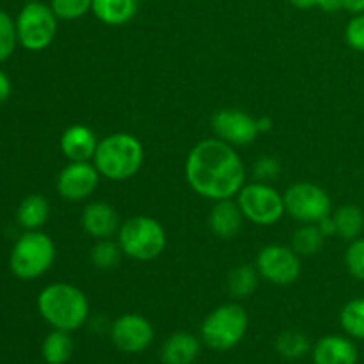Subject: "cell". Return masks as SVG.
<instances>
[{
  "label": "cell",
  "mask_w": 364,
  "mask_h": 364,
  "mask_svg": "<svg viewBox=\"0 0 364 364\" xmlns=\"http://www.w3.org/2000/svg\"><path fill=\"white\" fill-rule=\"evenodd\" d=\"M185 178L201 198L233 199L245 185V166L235 146L217 137L203 139L188 151Z\"/></svg>",
  "instance_id": "6da1fadb"
},
{
  "label": "cell",
  "mask_w": 364,
  "mask_h": 364,
  "mask_svg": "<svg viewBox=\"0 0 364 364\" xmlns=\"http://www.w3.org/2000/svg\"><path fill=\"white\" fill-rule=\"evenodd\" d=\"M38 311L53 329L73 333L89 318V299L78 287L70 283H52L38 295Z\"/></svg>",
  "instance_id": "7a4b0ae2"
},
{
  "label": "cell",
  "mask_w": 364,
  "mask_h": 364,
  "mask_svg": "<svg viewBox=\"0 0 364 364\" xmlns=\"http://www.w3.org/2000/svg\"><path fill=\"white\" fill-rule=\"evenodd\" d=\"M91 162L102 178L110 181L130 180L144 164V146L141 139L127 132L110 134L100 139Z\"/></svg>",
  "instance_id": "3957f363"
},
{
  "label": "cell",
  "mask_w": 364,
  "mask_h": 364,
  "mask_svg": "<svg viewBox=\"0 0 364 364\" xmlns=\"http://www.w3.org/2000/svg\"><path fill=\"white\" fill-rule=\"evenodd\" d=\"M55 244L41 230L25 231L9 255V269L21 281H34L45 276L55 262Z\"/></svg>",
  "instance_id": "277c9868"
},
{
  "label": "cell",
  "mask_w": 364,
  "mask_h": 364,
  "mask_svg": "<svg viewBox=\"0 0 364 364\" xmlns=\"http://www.w3.org/2000/svg\"><path fill=\"white\" fill-rule=\"evenodd\" d=\"M116 237L123 255L135 262L156 259L167 245L166 230L149 215H134L123 220Z\"/></svg>",
  "instance_id": "5b68a950"
},
{
  "label": "cell",
  "mask_w": 364,
  "mask_h": 364,
  "mask_svg": "<svg viewBox=\"0 0 364 364\" xmlns=\"http://www.w3.org/2000/svg\"><path fill=\"white\" fill-rule=\"evenodd\" d=\"M249 327V316L237 302H228L208 313L201 326V340L208 348L226 352L244 340Z\"/></svg>",
  "instance_id": "8992f818"
},
{
  "label": "cell",
  "mask_w": 364,
  "mask_h": 364,
  "mask_svg": "<svg viewBox=\"0 0 364 364\" xmlns=\"http://www.w3.org/2000/svg\"><path fill=\"white\" fill-rule=\"evenodd\" d=\"M59 18L52 11L50 4L39 0L27 2L16 16L18 45L28 52H41L48 48L57 36Z\"/></svg>",
  "instance_id": "52a82bcc"
},
{
  "label": "cell",
  "mask_w": 364,
  "mask_h": 364,
  "mask_svg": "<svg viewBox=\"0 0 364 364\" xmlns=\"http://www.w3.org/2000/svg\"><path fill=\"white\" fill-rule=\"evenodd\" d=\"M237 203L245 220L256 226H274L287 213L283 194L270 183L262 181L245 183L238 192Z\"/></svg>",
  "instance_id": "ba28073f"
},
{
  "label": "cell",
  "mask_w": 364,
  "mask_h": 364,
  "mask_svg": "<svg viewBox=\"0 0 364 364\" xmlns=\"http://www.w3.org/2000/svg\"><path fill=\"white\" fill-rule=\"evenodd\" d=\"M284 210L301 224H316L333 213V201L326 188L311 181H297L283 194Z\"/></svg>",
  "instance_id": "9c48e42d"
},
{
  "label": "cell",
  "mask_w": 364,
  "mask_h": 364,
  "mask_svg": "<svg viewBox=\"0 0 364 364\" xmlns=\"http://www.w3.org/2000/svg\"><path fill=\"white\" fill-rule=\"evenodd\" d=\"M256 269L262 279L274 287H290L301 277V256L291 245L270 244L259 249Z\"/></svg>",
  "instance_id": "30bf717a"
},
{
  "label": "cell",
  "mask_w": 364,
  "mask_h": 364,
  "mask_svg": "<svg viewBox=\"0 0 364 364\" xmlns=\"http://www.w3.org/2000/svg\"><path fill=\"white\" fill-rule=\"evenodd\" d=\"M110 340L117 350L127 354H141L148 350L155 340V329L146 316L127 313L114 320L110 327Z\"/></svg>",
  "instance_id": "8fae6325"
},
{
  "label": "cell",
  "mask_w": 364,
  "mask_h": 364,
  "mask_svg": "<svg viewBox=\"0 0 364 364\" xmlns=\"http://www.w3.org/2000/svg\"><path fill=\"white\" fill-rule=\"evenodd\" d=\"M212 130L217 139L235 146H249L258 139L256 117L240 109H220L212 116Z\"/></svg>",
  "instance_id": "7c38bea8"
},
{
  "label": "cell",
  "mask_w": 364,
  "mask_h": 364,
  "mask_svg": "<svg viewBox=\"0 0 364 364\" xmlns=\"http://www.w3.org/2000/svg\"><path fill=\"white\" fill-rule=\"evenodd\" d=\"M100 178L92 162H68L57 176L55 188L64 201L80 203L95 194Z\"/></svg>",
  "instance_id": "4fadbf2b"
},
{
  "label": "cell",
  "mask_w": 364,
  "mask_h": 364,
  "mask_svg": "<svg viewBox=\"0 0 364 364\" xmlns=\"http://www.w3.org/2000/svg\"><path fill=\"white\" fill-rule=\"evenodd\" d=\"M80 224L89 237L95 240H103V238H112L114 235H117L121 219L110 203L92 201L82 210Z\"/></svg>",
  "instance_id": "5bb4252c"
},
{
  "label": "cell",
  "mask_w": 364,
  "mask_h": 364,
  "mask_svg": "<svg viewBox=\"0 0 364 364\" xmlns=\"http://www.w3.org/2000/svg\"><path fill=\"white\" fill-rule=\"evenodd\" d=\"M98 137L87 124H71L60 135V151L70 162H91L98 148Z\"/></svg>",
  "instance_id": "9a60e30c"
},
{
  "label": "cell",
  "mask_w": 364,
  "mask_h": 364,
  "mask_svg": "<svg viewBox=\"0 0 364 364\" xmlns=\"http://www.w3.org/2000/svg\"><path fill=\"white\" fill-rule=\"evenodd\" d=\"M313 363L315 364H358L359 352L350 336L329 334L320 338L313 347Z\"/></svg>",
  "instance_id": "2e32d148"
},
{
  "label": "cell",
  "mask_w": 364,
  "mask_h": 364,
  "mask_svg": "<svg viewBox=\"0 0 364 364\" xmlns=\"http://www.w3.org/2000/svg\"><path fill=\"white\" fill-rule=\"evenodd\" d=\"M244 213L238 206L237 199H220L213 201L212 210L208 215V226L215 237L230 240L240 233L244 226Z\"/></svg>",
  "instance_id": "e0dca14e"
},
{
  "label": "cell",
  "mask_w": 364,
  "mask_h": 364,
  "mask_svg": "<svg viewBox=\"0 0 364 364\" xmlns=\"http://www.w3.org/2000/svg\"><path fill=\"white\" fill-rule=\"evenodd\" d=\"M201 354V341L191 333H176L167 338L160 350L164 364H194Z\"/></svg>",
  "instance_id": "ac0fdd59"
},
{
  "label": "cell",
  "mask_w": 364,
  "mask_h": 364,
  "mask_svg": "<svg viewBox=\"0 0 364 364\" xmlns=\"http://www.w3.org/2000/svg\"><path fill=\"white\" fill-rule=\"evenodd\" d=\"M141 0H92L91 13L110 27H121L135 18Z\"/></svg>",
  "instance_id": "d6986e66"
},
{
  "label": "cell",
  "mask_w": 364,
  "mask_h": 364,
  "mask_svg": "<svg viewBox=\"0 0 364 364\" xmlns=\"http://www.w3.org/2000/svg\"><path fill=\"white\" fill-rule=\"evenodd\" d=\"M50 219V203L45 196L31 194L21 199L16 210L18 226L25 231H38L48 223Z\"/></svg>",
  "instance_id": "ffe728a7"
},
{
  "label": "cell",
  "mask_w": 364,
  "mask_h": 364,
  "mask_svg": "<svg viewBox=\"0 0 364 364\" xmlns=\"http://www.w3.org/2000/svg\"><path fill=\"white\" fill-rule=\"evenodd\" d=\"M336 235L347 242L358 240L364 231V212L358 205H343L333 210Z\"/></svg>",
  "instance_id": "44dd1931"
},
{
  "label": "cell",
  "mask_w": 364,
  "mask_h": 364,
  "mask_svg": "<svg viewBox=\"0 0 364 364\" xmlns=\"http://www.w3.org/2000/svg\"><path fill=\"white\" fill-rule=\"evenodd\" d=\"M259 274L256 265H249V263H244V265H238L228 274V281H226V288L230 291V295L233 299H247L251 297L252 294L256 291L259 283Z\"/></svg>",
  "instance_id": "7402d4cb"
},
{
  "label": "cell",
  "mask_w": 364,
  "mask_h": 364,
  "mask_svg": "<svg viewBox=\"0 0 364 364\" xmlns=\"http://www.w3.org/2000/svg\"><path fill=\"white\" fill-rule=\"evenodd\" d=\"M73 350L71 333L60 329H53L41 345V355L46 364H66L73 355Z\"/></svg>",
  "instance_id": "603a6c76"
},
{
  "label": "cell",
  "mask_w": 364,
  "mask_h": 364,
  "mask_svg": "<svg viewBox=\"0 0 364 364\" xmlns=\"http://www.w3.org/2000/svg\"><path fill=\"white\" fill-rule=\"evenodd\" d=\"M276 350L281 358L288 359V361H297V359L306 358L309 354L311 343H309L308 336L304 333L290 329L277 336Z\"/></svg>",
  "instance_id": "cb8c5ba5"
},
{
  "label": "cell",
  "mask_w": 364,
  "mask_h": 364,
  "mask_svg": "<svg viewBox=\"0 0 364 364\" xmlns=\"http://www.w3.org/2000/svg\"><path fill=\"white\" fill-rule=\"evenodd\" d=\"M326 237L316 224H302L291 235V249L299 256H315L322 249Z\"/></svg>",
  "instance_id": "d4e9b609"
},
{
  "label": "cell",
  "mask_w": 364,
  "mask_h": 364,
  "mask_svg": "<svg viewBox=\"0 0 364 364\" xmlns=\"http://www.w3.org/2000/svg\"><path fill=\"white\" fill-rule=\"evenodd\" d=\"M123 256L119 244L117 240L114 242L112 238L96 240L89 251V259H91L92 267L98 270H114L121 263Z\"/></svg>",
  "instance_id": "484cf974"
},
{
  "label": "cell",
  "mask_w": 364,
  "mask_h": 364,
  "mask_svg": "<svg viewBox=\"0 0 364 364\" xmlns=\"http://www.w3.org/2000/svg\"><path fill=\"white\" fill-rule=\"evenodd\" d=\"M341 329L354 340H364V297L348 301L340 313Z\"/></svg>",
  "instance_id": "4316f807"
},
{
  "label": "cell",
  "mask_w": 364,
  "mask_h": 364,
  "mask_svg": "<svg viewBox=\"0 0 364 364\" xmlns=\"http://www.w3.org/2000/svg\"><path fill=\"white\" fill-rule=\"evenodd\" d=\"M16 45V20H13L6 11L0 9V64L6 63L13 55Z\"/></svg>",
  "instance_id": "83f0119b"
},
{
  "label": "cell",
  "mask_w": 364,
  "mask_h": 364,
  "mask_svg": "<svg viewBox=\"0 0 364 364\" xmlns=\"http://www.w3.org/2000/svg\"><path fill=\"white\" fill-rule=\"evenodd\" d=\"M50 7L59 20H80L91 13L92 0H50Z\"/></svg>",
  "instance_id": "f1b7e54d"
},
{
  "label": "cell",
  "mask_w": 364,
  "mask_h": 364,
  "mask_svg": "<svg viewBox=\"0 0 364 364\" xmlns=\"http://www.w3.org/2000/svg\"><path fill=\"white\" fill-rule=\"evenodd\" d=\"M345 265L352 277L364 283V237L350 242L345 252Z\"/></svg>",
  "instance_id": "f546056e"
},
{
  "label": "cell",
  "mask_w": 364,
  "mask_h": 364,
  "mask_svg": "<svg viewBox=\"0 0 364 364\" xmlns=\"http://www.w3.org/2000/svg\"><path fill=\"white\" fill-rule=\"evenodd\" d=\"M283 171L281 167V162L274 156H262L255 162V167H252V176H255L256 181H262V183H270V181L277 180Z\"/></svg>",
  "instance_id": "4dcf8cb0"
},
{
  "label": "cell",
  "mask_w": 364,
  "mask_h": 364,
  "mask_svg": "<svg viewBox=\"0 0 364 364\" xmlns=\"http://www.w3.org/2000/svg\"><path fill=\"white\" fill-rule=\"evenodd\" d=\"M345 41L352 50L364 53V13H358L350 18L345 28Z\"/></svg>",
  "instance_id": "1f68e13d"
},
{
  "label": "cell",
  "mask_w": 364,
  "mask_h": 364,
  "mask_svg": "<svg viewBox=\"0 0 364 364\" xmlns=\"http://www.w3.org/2000/svg\"><path fill=\"white\" fill-rule=\"evenodd\" d=\"M11 92H13V84H11L9 75H7L6 71L0 68V103L7 102L11 96Z\"/></svg>",
  "instance_id": "d6a6232c"
},
{
  "label": "cell",
  "mask_w": 364,
  "mask_h": 364,
  "mask_svg": "<svg viewBox=\"0 0 364 364\" xmlns=\"http://www.w3.org/2000/svg\"><path fill=\"white\" fill-rule=\"evenodd\" d=\"M316 226H318V230L322 231V235L326 238L334 237V235H336V226H334L333 213H331V215H327V217H323L322 220H318V223H316Z\"/></svg>",
  "instance_id": "836d02e7"
},
{
  "label": "cell",
  "mask_w": 364,
  "mask_h": 364,
  "mask_svg": "<svg viewBox=\"0 0 364 364\" xmlns=\"http://www.w3.org/2000/svg\"><path fill=\"white\" fill-rule=\"evenodd\" d=\"M341 6L345 11L352 14L364 13V0H341Z\"/></svg>",
  "instance_id": "e575fe53"
},
{
  "label": "cell",
  "mask_w": 364,
  "mask_h": 364,
  "mask_svg": "<svg viewBox=\"0 0 364 364\" xmlns=\"http://www.w3.org/2000/svg\"><path fill=\"white\" fill-rule=\"evenodd\" d=\"M318 9L326 11V13H336V11L343 9L341 0H318Z\"/></svg>",
  "instance_id": "d590c367"
},
{
  "label": "cell",
  "mask_w": 364,
  "mask_h": 364,
  "mask_svg": "<svg viewBox=\"0 0 364 364\" xmlns=\"http://www.w3.org/2000/svg\"><path fill=\"white\" fill-rule=\"evenodd\" d=\"M288 2H290L294 7H297V9H302V11L318 6V0H288Z\"/></svg>",
  "instance_id": "8d00e7d4"
},
{
  "label": "cell",
  "mask_w": 364,
  "mask_h": 364,
  "mask_svg": "<svg viewBox=\"0 0 364 364\" xmlns=\"http://www.w3.org/2000/svg\"><path fill=\"white\" fill-rule=\"evenodd\" d=\"M256 123H258L259 134H265V132L272 130V119H270V117H256Z\"/></svg>",
  "instance_id": "74e56055"
},
{
  "label": "cell",
  "mask_w": 364,
  "mask_h": 364,
  "mask_svg": "<svg viewBox=\"0 0 364 364\" xmlns=\"http://www.w3.org/2000/svg\"><path fill=\"white\" fill-rule=\"evenodd\" d=\"M23 2H25V4H27V2H34V0H23Z\"/></svg>",
  "instance_id": "f35d334b"
}]
</instances>
